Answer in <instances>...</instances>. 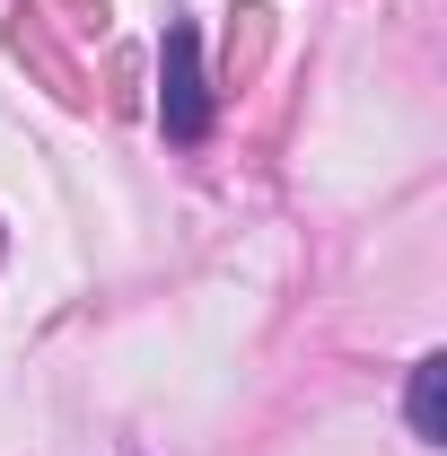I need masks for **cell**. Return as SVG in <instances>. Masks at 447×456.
I'll return each mask as SVG.
<instances>
[{"mask_svg": "<svg viewBox=\"0 0 447 456\" xmlns=\"http://www.w3.org/2000/svg\"><path fill=\"white\" fill-rule=\"evenodd\" d=\"M158 123H167V141H202V132H211L202 45H193V27H184V18L167 27V45H158Z\"/></svg>", "mask_w": 447, "mask_h": 456, "instance_id": "cell-1", "label": "cell"}, {"mask_svg": "<svg viewBox=\"0 0 447 456\" xmlns=\"http://www.w3.org/2000/svg\"><path fill=\"white\" fill-rule=\"evenodd\" d=\"M403 412H412V439H421V448H439V439H447V360H439V351H421V360H412Z\"/></svg>", "mask_w": 447, "mask_h": 456, "instance_id": "cell-2", "label": "cell"}]
</instances>
